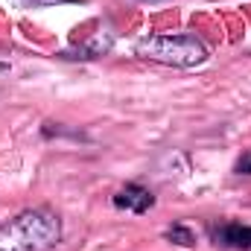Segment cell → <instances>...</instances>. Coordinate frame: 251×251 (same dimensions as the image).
Masks as SVG:
<instances>
[{"instance_id":"1","label":"cell","mask_w":251,"mask_h":251,"mask_svg":"<svg viewBox=\"0 0 251 251\" xmlns=\"http://www.w3.org/2000/svg\"><path fill=\"white\" fill-rule=\"evenodd\" d=\"M62 237V225L47 210H26L0 228V251H47Z\"/></svg>"},{"instance_id":"2","label":"cell","mask_w":251,"mask_h":251,"mask_svg":"<svg viewBox=\"0 0 251 251\" xmlns=\"http://www.w3.org/2000/svg\"><path fill=\"white\" fill-rule=\"evenodd\" d=\"M134 53L173 67H196L207 59V47L196 35H146L134 44Z\"/></svg>"},{"instance_id":"3","label":"cell","mask_w":251,"mask_h":251,"mask_svg":"<svg viewBox=\"0 0 251 251\" xmlns=\"http://www.w3.org/2000/svg\"><path fill=\"white\" fill-rule=\"evenodd\" d=\"M210 237L216 246H225V249H251V228L249 225H240V222H225V225H213L210 228Z\"/></svg>"},{"instance_id":"4","label":"cell","mask_w":251,"mask_h":251,"mask_svg":"<svg viewBox=\"0 0 251 251\" xmlns=\"http://www.w3.org/2000/svg\"><path fill=\"white\" fill-rule=\"evenodd\" d=\"M114 204L123 207V210H131V213H146L152 204H155V196L140 184H126L117 196H114Z\"/></svg>"},{"instance_id":"5","label":"cell","mask_w":251,"mask_h":251,"mask_svg":"<svg viewBox=\"0 0 251 251\" xmlns=\"http://www.w3.org/2000/svg\"><path fill=\"white\" fill-rule=\"evenodd\" d=\"M164 237L170 240V243H176V246H184V249H193L196 246V234L184 228V225H170L167 231H164Z\"/></svg>"},{"instance_id":"6","label":"cell","mask_w":251,"mask_h":251,"mask_svg":"<svg viewBox=\"0 0 251 251\" xmlns=\"http://www.w3.org/2000/svg\"><path fill=\"white\" fill-rule=\"evenodd\" d=\"M234 173H237V176H251V149H249V152H243V158L237 161Z\"/></svg>"},{"instance_id":"7","label":"cell","mask_w":251,"mask_h":251,"mask_svg":"<svg viewBox=\"0 0 251 251\" xmlns=\"http://www.w3.org/2000/svg\"><path fill=\"white\" fill-rule=\"evenodd\" d=\"M21 6H59V3H76V0H18Z\"/></svg>"},{"instance_id":"8","label":"cell","mask_w":251,"mask_h":251,"mask_svg":"<svg viewBox=\"0 0 251 251\" xmlns=\"http://www.w3.org/2000/svg\"><path fill=\"white\" fill-rule=\"evenodd\" d=\"M149 3H158V0H149Z\"/></svg>"}]
</instances>
